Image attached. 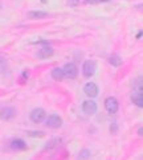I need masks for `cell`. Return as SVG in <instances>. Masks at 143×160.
<instances>
[{"label": "cell", "instance_id": "ffe728a7", "mask_svg": "<svg viewBox=\"0 0 143 160\" xmlns=\"http://www.w3.org/2000/svg\"><path fill=\"white\" fill-rule=\"evenodd\" d=\"M142 33H143V32L140 31V32L138 33V35H136V38H140V37H142Z\"/></svg>", "mask_w": 143, "mask_h": 160}, {"label": "cell", "instance_id": "ba28073f", "mask_svg": "<svg viewBox=\"0 0 143 160\" xmlns=\"http://www.w3.org/2000/svg\"><path fill=\"white\" fill-rule=\"evenodd\" d=\"M16 115V110L12 107H4L0 110V119L3 121H9Z\"/></svg>", "mask_w": 143, "mask_h": 160}, {"label": "cell", "instance_id": "6da1fadb", "mask_svg": "<svg viewBox=\"0 0 143 160\" xmlns=\"http://www.w3.org/2000/svg\"><path fill=\"white\" fill-rule=\"evenodd\" d=\"M45 117H47V112H45V110L41 107H37L35 110H32L31 115H29L31 121L33 123H43L45 121Z\"/></svg>", "mask_w": 143, "mask_h": 160}, {"label": "cell", "instance_id": "8992f818", "mask_svg": "<svg viewBox=\"0 0 143 160\" xmlns=\"http://www.w3.org/2000/svg\"><path fill=\"white\" fill-rule=\"evenodd\" d=\"M98 91H100V89L94 82H88L84 86V93L88 97H90V98H95V97L98 95Z\"/></svg>", "mask_w": 143, "mask_h": 160}, {"label": "cell", "instance_id": "ac0fdd59", "mask_svg": "<svg viewBox=\"0 0 143 160\" xmlns=\"http://www.w3.org/2000/svg\"><path fill=\"white\" fill-rule=\"evenodd\" d=\"M69 4L76 5V4H78V0H69Z\"/></svg>", "mask_w": 143, "mask_h": 160}, {"label": "cell", "instance_id": "2e32d148", "mask_svg": "<svg viewBox=\"0 0 143 160\" xmlns=\"http://www.w3.org/2000/svg\"><path fill=\"white\" fill-rule=\"evenodd\" d=\"M88 158H90V151L86 150V148L78 153V159H88Z\"/></svg>", "mask_w": 143, "mask_h": 160}, {"label": "cell", "instance_id": "8fae6325", "mask_svg": "<svg viewBox=\"0 0 143 160\" xmlns=\"http://www.w3.org/2000/svg\"><path fill=\"white\" fill-rule=\"evenodd\" d=\"M11 146H12V148L16 151H23L27 148V143L21 139H13L12 143H11Z\"/></svg>", "mask_w": 143, "mask_h": 160}, {"label": "cell", "instance_id": "9a60e30c", "mask_svg": "<svg viewBox=\"0 0 143 160\" xmlns=\"http://www.w3.org/2000/svg\"><path fill=\"white\" fill-rule=\"evenodd\" d=\"M122 58H121V57H119V56H110V57H109V64H110V65H113V66H121L122 65Z\"/></svg>", "mask_w": 143, "mask_h": 160}, {"label": "cell", "instance_id": "7c38bea8", "mask_svg": "<svg viewBox=\"0 0 143 160\" xmlns=\"http://www.w3.org/2000/svg\"><path fill=\"white\" fill-rule=\"evenodd\" d=\"M50 74H52V78L54 79V81H62L64 79V70L61 69V68H54V69H52V72H50Z\"/></svg>", "mask_w": 143, "mask_h": 160}, {"label": "cell", "instance_id": "3957f363", "mask_svg": "<svg viewBox=\"0 0 143 160\" xmlns=\"http://www.w3.org/2000/svg\"><path fill=\"white\" fill-rule=\"evenodd\" d=\"M97 70V64L94 60H88L84 64L82 68V72H84V76L85 77H93L94 73Z\"/></svg>", "mask_w": 143, "mask_h": 160}, {"label": "cell", "instance_id": "5bb4252c", "mask_svg": "<svg viewBox=\"0 0 143 160\" xmlns=\"http://www.w3.org/2000/svg\"><path fill=\"white\" fill-rule=\"evenodd\" d=\"M47 16L48 13L44 12V11H31V12H28V18L29 19H44Z\"/></svg>", "mask_w": 143, "mask_h": 160}, {"label": "cell", "instance_id": "9c48e42d", "mask_svg": "<svg viewBox=\"0 0 143 160\" xmlns=\"http://www.w3.org/2000/svg\"><path fill=\"white\" fill-rule=\"evenodd\" d=\"M54 54V49L53 48H50V47H44V48H41L38 50V53H37V56H38V58H49V57H52Z\"/></svg>", "mask_w": 143, "mask_h": 160}, {"label": "cell", "instance_id": "277c9868", "mask_svg": "<svg viewBox=\"0 0 143 160\" xmlns=\"http://www.w3.org/2000/svg\"><path fill=\"white\" fill-rule=\"evenodd\" d=\"M118 101L114 98V97H109V98L105 99V108L109 114H115L118 111Z\"/></svg>", "mask_w": 143, "mask_h": 160}, {"label": "cell", "instance_id": "5b68a950", "mask_svg": "<svg viewBox=\"0 0 143 160\" xmlns=\"http://www.w3.org/2000/svg\"><path fill=\"white\" fill-rule=\"evenodd\" d=\"M97 108H98V106H97L95 102L91 101V99L85 101L82 103V111L86 114V115H94L97 112Z\"/></svg>", "mask_w": 143, "mask_h": 160}, {"label": "cell", "instance_id": "4fadbf2b", "mask_svg": "<svg viewBox=\"0 0 143 160\" xmlns=\"http://www.w3.org/2000/svg\"><path fill=\"white\" fill-rule=\"evenodd\" d=\"M131 101H133L138 107L142 108L143 107V93H138V91H135V93L131 95Z\"/></svg>", "mask_w": 143, "mask_h": 160}, {"label": "cell", "instance_id": "d6986e66", "mask_svg": "<svg viewBox=\"0 0 143 160\" xmlns=\"http://www.w3.org/2000/svg\"><path fill=\"white\" fill-rule=\"evenodd\" d=\"M142 134H143V130H142V127H140V128L138 130V135H140V136H142Z\"/></svg>", "mask_w": 143, "mask_h": 160}, {"label": "cell", "instance_id": "30bf717a", "mask_svg": "<svg viewBox=\"0 0 143 160\" xmlns=\"http://www.w3.org/2000/svg\"><path fill=\"white\" fill-rule=\"evenodd\" d=\"M61 138H53V139H50L47 144H45V147H44V150L45 151H50V150H54L56 147H59L60 144H61Z\"/></svg>", "mask_w": 143, "mask_h": 160}, {"label": "cell", "instance_id": "7a4b0ae2", "mask_svg": "<svg viewBox=\"0 0 143 160\" xmlns=\"http://www.w3.org/2000/svg\"><path fill=\"white\" fill-rule=\"evenodd\" d=\"M62 70H64V76L66 78H70V79H74L78 74L77 66H76V64H73V62H68V64H65L64 68H62Z\"/></svg>", "mask_w": 143, "mask_h": 160}, {"label": "cell", "instance_id": "52a82bcc", "mask_svg": "<svg viewBox=\"0 0 143 160\" xmlns=\"http://www.w3.org/2000/svg\"><path fill=\"white\" fill-rule=\"evenodd\" d=\"M47 126L49 128H60L62 126V119L61 117L56 115V114H52L47 118Z\"/></svg>", "mask_w": 143, "mask_h": 160}, {"label": "cell", "instance_id": "e0dca14e", "mask_svg": "<svg viewBox=\"0 0 143 160\" xmlns=\"http://www.w3.org/2000/svg\"><path fill=\"white\" fill-rule=\"evenodd\" d=\"M28 135H29V136H35V138H43L45 134L43 132V131H29Z\"/></svg>", "mask_w": 143, "mask_h": 160}]
</instances>
